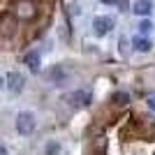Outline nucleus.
Segmentation results:
<instances>
[{
	"label": "nucleus",
	"instance_id": "1",
	"mask_svg": "<svg viewBox=\"0 0 155 155\" xmlns=\"http://www.w3.org/2000/svg\"><path fill=\"white\" fill-rule=\"evenodd\" d=\"M12 14L19 21H32L37 16V5L32 0H16L14 7H12Z\"/></svg>",
	"mask_w": 155,
	"mask_h": 155
},
{
	"label": "nucleus",
	"instance_id": "2",
	"mask_svg": "<svg viewBox=\"0 0 155 155\" xmlns=\"http://www.w3.org/2000/svg\"><path fill=\"white\" fill-rule=\"evenodd\" d=\"M16 132L19 134H32L35 132V116L30 111H21L16 116Z\"/></svg>",
	"mask_w": 155,
	"mask_h": 155
},
{
	"label": "nucleus",
	"instance_id": "3",
	"mask_svg": "<svg viewBox=\"0 0 155 155\" xmlns=\"http://www.w3.org/2000/svg\"><path fill=\"white\" fill-rule=\"evenodd\" d=\"M5 81H7V91L9 93H21L26 88V77L19 74V72H9Z\"/></svg>",
	"mask_w": 155,
	"mask_h": 155
},
{
	"label": "nucleus",
	"instance_id": "4",
	"mask_svg": "<svg viewBox=\"0 0 155 155\" xmlns=\"http://www.w3.org/2000/svg\"><path fill=\"white\" fill-rule=\"evenodd\" d=\"M114 28V19L111 16H95L93 19V30H95V35H107V32Z\"/></svg>",
	"mask_w": 155,
	"mask_h": 155
},
{
	"label": "nucleus",
	"instance_id": "5",
	"mask_svg": "<svg viewBox=\"0 0 155 155\" xmlns=\"http://www.w3.org/2000/svg\"><path fill=\"white\" fill-rule=\"evenodd\" d=\"M67 102L74 107V109H79V107H86V104L91 102V95L84 91H77V93H72V95H67Z\"/></svg>",
	"mask_w": 155,
	"mask_h": 155
},
{
	"label": "nucleus",
	"instance_id": "6",
	"mask_svg": "<svg viewBox=\"0 0 155 155\" xmlns=\"http://www.w3.org/2000/svg\"><path fill=\"white\" fill-rule=\"evenodd\" d=\"M132 12L139 14V16H150V12H153V2H150V0H137L134 5H132Z\"/></svg>",
	"mask_w": 155,
	"mask_h": 155
},
{
	"label": "nucleus",
	"instance_id": "7",
	"mask_svg": "<svg viewBox=\"0 0 155 155\" xmlns=\"http://www.w3.org/2000/svg\"><path fill=\"white\" fill-rule=\"evenodd\" d=\"M132 46H134L139 53H148L150 49H153V42H150L148 37H141V35H137V37L132 39Z\"/></svg>",
	"mask_w": 155,
	"mask_h": 155
},
{
	"label": "nucleus",
	"instance_id": "8",
	"mask_svg": "<svg viewBox=\"0 0 155 155\" xmlns=\"http://www.w3.org/2000/svg\"><path fill=\"white\" fill-rule=\"evenodd\" d=\"M23 63L28 65V70H30V72H39V63H42V58H39L37 51H28L26 58H23Z\"/></svg>",
	"mask_w": 155,
	"mask_h": 155
},
{
	"label": "nucleus",
	"instance_id": "9",
	"mask_svg": "<svg viewBox=\"0 0 155 155\" xmlns=\"http://www.w3.org/2000/svg\"><path fill=\"white\" fill-rule=\"evenodd\" d=\"M150 30H153V23H150V19H143L141 23H139V35H141V37H146Z\"/></svg>",
	"mask_w": 155,
	"mask_h": 155
},
{
	"label": "nucleus",
	"instance_id": "10",
	"mask_svg": "<svg viewBox=\"0 0 155 155\" xmlns=\"http://www.w3.org/2000/svg\"><path fill=\"white\" fill-rule=\"evenodd\" d=\"M49 79H51V81H63V67H60V65H56V67H53L51 72H49Z\"/></svg>",
	"mask_w": 155,
	"mask_h": 155
},
{
	"label": "nucleus",
	"instance_id": "11",
	"mask_svg": "<svg viewBox=\"0 0 155 155\" xmlns=\"http://www.w3.org/2000/svg\"><path fill=\"white\" fill-rule=\"evenodd\" d=\"M60 153V143L58 141H49L46 143V155H58Z\"/></svg>",
	"mask_w": 155,
	"mask_h": 155
},
{
	"label": "nucleus",
	"instance_id": "12",
	"mask_svg": "<svg viewBox=\"0 0 155 155\" xmlns=\"http://www.w3.org/2000/svg\"><path fill=\"white\" fill-rule=\"evenodd\" d=\"M114 102H116V104H127L130 95H127V93H116V95H114Z\"/></svg>",
	"mask_w": 155,
	"mask_h": 155
},
{
	"label": "nucleus",
	"instance_id": "13",
	"mask_svg": "<svg viewBox=\"0 0 155 155\" xmlns=\"http://www.w3.org/2000/svg\"><path fill=\"white\" fill-rule=\"evenodd\" d=\"M118 7H120V12H127V0H118Z\"/></svg>",
	"mask_w": 155,
	"mask_h": 155
},
{
	"label": "nucleus",
	"instance_id": "14",
	"mask_svg": "<svg viewBox=\"0 0 155 155\" xmlns=\"http://www.w3.org/2000/svg\"><path fill=\"white\" fill-rule=\"evenodd\" d=\"M148 107H150V109L155 111V97H148Z\"/></svg>",
	"mask_w": 155,
	"mask_h": 155
},
{
	"label": "nucleus",
	"instance_id": "15",
	"mask_svg": "<svg viewBox=\"0 0 155 155\" xmlns=\"http://www.w3.org/2000/svg\"><path fill=\"white\" fill-rule=\"evenodd\" d=\"M0 155H9V153H7V148L2 146V143H0Z\"/></svg>",
	"mask_w": 155,
	"mask_h": 155
},
{
	"label": "nucleus",
	"instance_id": "16",
	"mask_svg": "<svg viewBox=\"0 0 155 155\" xmlns=\"http://www.w3.org/2000/svg\"><path fill=\"white\" fill-rule=\"evenodd\" d=\"M102 2H104V5H116L118 0H102Z\"/></svg>",
	"mask_w": 155,
	"mask_h": 155
}]
</instances>
